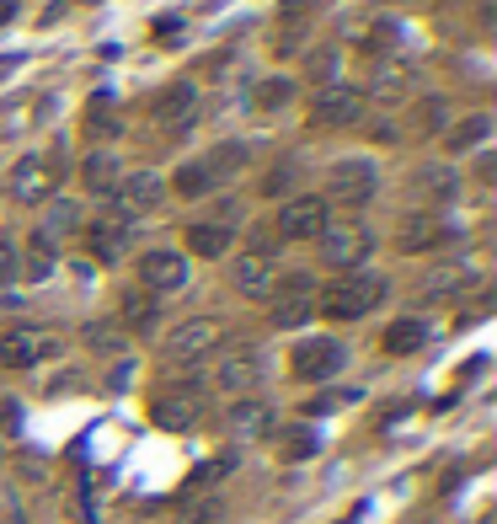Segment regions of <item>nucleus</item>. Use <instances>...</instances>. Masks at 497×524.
<instances>
[{"label":"nucleus","instance_id":"72a5a7b5","mask_svg":"<svg viewBox=\"0 0 497 524\" xmlns=\"http://www.w3.org/2000/svg\"><path fill=\"white\" fill-rule=\"evenodd\" d=\"M172 188H177L182 198H204V193L214 188V172H209V166H182V172L172 177Z\"/></svg>","mask_w":497,"mask_h":524},{"label":"nucleus","instance_id":"58836bf2","mask_svg":"<svg viewBox=\"0 0 497 524\" xmlns=\"http://www.w3.org/2000/svg\"><path fill=\"white\" fill-rule=\"evenodd\" d=\"M182 33V17H161V22H155V38H161V43H172Z\"/></svg>","mask_w":497,"mask_h":524},{"label":"nucleus","instance_id":"423d86ee","mask_svg":"<svg viewBox=\"0 0 497 524\" xmlns=\"http://www.w3.org/2000/svg\"><path fill=\"white\" fill-rule=\"evenodd\" d=\"M220 337H225V327L214 316H193V321H182V327H172V337H166V359H172V364H193V359H204Z\"/></svg>","mask_w":497,"mask_h":524},{"label":"nucleus","instance_id":"9d476101","mask_svg":"<svg viewBox=\"0 0 497 524\" xmlns=\"http://www.w3.org/2000/svg\"><path fill=\"white\" fill-rule=\"evenodd\" d=\"M150 118L161 123V129H188V123L198 118V86L193 81H172L166 91H155Z\"/></svg>","mask_w":497,"mask_h":524},{"label":"nucleus","instance_id":"1a4fd4ad","mask_svg":"<svg viewBox=\"0 0 497 524\" xmlns=\"http://www.w3.org/2000/svg\"><path fill=\"white\" fill-rule=\"evenodd\" d=\"M369 246H375V236H369L364 225H326L321 230V257L332 262V268H359L369 257Z\"/></svg>","mask_w":497,"mask_h":524},{"label":"nucleus","instance_id":"2f4dec72","mask_svg":"<svg viewBox=\"0 0 497 524\" xmlns=\"http://www.w3.org/2000/svg\"><path fill=\"white\" fill-rule=\"evenodd\" d=\"M177 524H225V503L220 498H188Z\"/></svg>","mask_w":497,"mask_h":524},{"label":"nucleus","instance_id":"9b49d317","mask_svg":"<svg viewBox=\"0 0 497 524\" xmlns=\"http://www.w3.org/2000/svg\"><path fill=\"white\" fill-rule=\"evenodd\" d=\"M289 364H294L300 380H332L337 369H343V343H332V337H305Z\"/></svg>","mask_w":497,"mask_h":524},{"label":"nucleus","instance_id":"f03ea898","mask_svg":"<svg viewBox=\"0 0 497 524\" xmlns=\"http://www.w3.org/2000/svg\"><path fill=\"white\" fill-rule=\"evenodd\" d=\"M54 182H59V161H54V156H43V150H27V156L11 166L6 193H11V198H22V204H43V198L54 193Z\"/></svg>","mask_w":497,"mask_h":524},{"label":"nucleus","instance_id":"c85d7f7f","mask_svg":"<svg viewBox=\"0 0 497 524\" xmlns=\"http://www.w3.org/2000/svg\"><path fill=\"white\" fill-rule=\"evenodd\" d=\"M252 102L262 107V113H278V107H289V102H294V81L273 75V81H262V86L252 91Z\"/></svg>","mask_w":497,"mask_h":524},{"label":"nucleus","instance_id":"f257e3e1","mask_svg":"<svg viewBox=\"0 0 497 524\" xmlns=\"http://www.w3.org/2000/svg\"><path fill=\"white\" fill-rule=\"evenodd\" d=\"M380 300H385V279H380V273H359V279L326 284L321 300H316V311L326 321H359L364 311H375Z\"/></svg>","mask_w":497,"mask_h":524},{"label":"nucleus","instance_id":"7c9ffc66","mask_svg":"<svg viewBox=\"0 0 497 524\" xmlns=\"http://www.w3.org/2000/svg\"><path fill=\"white\" fill-rule=\"evenodd\" d=\"M86 129H91V140H113V134H118V113H113V102H107V97H91Z\"/></svg>","mask_w":497,"mask_h":524},{"label":"nucleus","instance_id":"20e7f679","mask_svg":"<svg viewBox=\"0 0 497 524\" xmlns=\"http://www.w3.org/2000/svg\"><path fill=\"white\" fill-rule=\"evenodd\" d=\"M59 353V337L43 332V327H11L0 332V364L6 369H33L43 359H54Z\"/></svg>","mask_w":497,"mask_h":524},{"label":"nucleus","instance_id":"e433bc0d","mask_svg":"<svg viewBox=\"0 0 497 524\" xmlns=\"http://www.w3.org/2000/svg\"><path fill=\"white\" fill-rule=\"evenodd\" d=\"M310 75H316V81H332V75H337V49H316V54H310Z\"/></svg>","mask_w":497,"mask_h":524},{"label":"nucleus","instance_id":"aec40b11","mask_svg":"<svg viewBox=\"0 0 497 524\" xmlns=\"http://www.w3.org/2000/svg\"><path fill=\"white\" fill-rule=\"evenodd\" d=\"M118 150H91L86 166H81V182H86V193H113L118 188Z\"/></svg>","mask_w":497,"mask_h":524},{"label":"nucleus","instance_id":"4468645a","mask_svg":"<svg viewBox=\"0 0 497 524\" xmlns=\"http://www.w3.org/2000/svg\"><path fill=\"white\" fill-rule=\"evenodd\" d=\"M407 193L412 198H423V204H449V198L460 193V177H455V166H417V172L407 177Z\"/></svg>","mask_w":497,"mask_h":524},{"label":"nucleus","instance_id":"7ed1b4c3","mask_svg":"<svg viewBox=\"0 0 497 524\" xmlns=\"http://www.w3.org/2000/svg\"><path fill=\"white\" fill-rule=\"evenodd\" d=\"M204 418V391L198 385H172V391L150 396V423L166 428V434H182V428H193Z\"/></svg>","mask_w":497,"mask_h":524},{"label":"nucleus","instance_id":"2eb2a0df","mask_svg":"<svg viewBox=\"0 0 497 524\" xmlns=\"http://www.w3.org/2000/svg\"><path fill=\"white\" fill-rule=\"evenodd\" d=\"M230 284H236L246 300H268L273 289H278V273H273V262L262 257V252H246L236 268H230Z\"/></svg>","mask_w":497,"mask_h":524},{"label":"nucleus","instance_id":"dca6fc26","mask_svg":"<svg viewBox=\"0 0 497 524\" xmlns=\"http://www.w3.org/2000/svg\"><path fill=\"white\" fill-rule=\"evenodd\" d=\"M257 380H262V359H257V348H236V353H230V359L220 364V391H230V396L252 391Z\"/></svg>","mask_w":497,"mask_h":524},{"label":"nucleus","instance_id":"a19ab883","mask_svg":"<svg viewBox=\"0 0 497 524\" xmlns=\"http://www.w3.org/2000/svg\"><path fill=\"white\" fill-rule=\"evenodd\" d=\"M11 17H17V0H0V27H6Z\"/></svg>","mask_w":497,"mask_h":524},{"label":"nucleus","instance_id":"bb28decb","mask_svg":"<svg viewBox=\"0 0 497 524\" xmlns=\"http://www.w3.org/2000/svg\"><path fill=\"white\" fill-rule=\"evenodd\" d=\"M423 337H428L423 321L401 316V321H391V332H385V348H391V353H412V348H423Z\"/></svg>","mask_w":497,"mask_h":524},{"label":"nucleus","instance_id":"473e14b6","mask_svg":"<svg viewBox=\"0 0 497 524\" xmlns=\"http://www.w3.org/2000/svg\"><path fill=\"white\" fill-rule=\"evenodd\" d=\"M310 311H316V300H310V295H284L273 305V321H278V327H300V321H310Z\"/></svg>","mask_w":497,"mask_h":524},{"label":"nucleus","instance_id":"6ab92c4d","mask_svg":"<svg viewBox=\"0 0 497 524\" xmlns=\"http://www.w3.org/2000/svg\"><path fill=\"white\" fill-rule=\"evenodd\" d=\"M86 246H91V257L118 262V257H123V246H129V220H91Z\"/></svg>","mask_w":497,"mask_h":524},{"label":"nucleus","instance_id":"a878e982","mask_svg":"<svg viewBox=\"0 0 497 524\" xmlns=\"http://www.w3.org/2000/svg\"><path fill=\"white\" fill-rule=\"evenodd\" d=\"M465 284H471V268H439V273H428L423 300H449V295H460Z\"/></svg>","mask_w":497,"mask_h":524},{"label":"nucleus","instance_id":"f704fd0d","mask_svg":"<svg viewBox=\"0 0 497 524\" xmlns=\"http://www.w3.org/2000/svg\"><path fill=\"white\" fill-rule=\"evenodd\" d=\"M246 156H252L246 145H220V150H214V156H209L204 166L214 172V182H220V177H230V172H241V166H246Z\"/></svg>","mask_w":497,"mask_h":524},{"label":"nucleus","instance_id":"412c9836","mask_svg":"<svg viewBox=\"0 0 497 524\" xmlns=\"http://www.w3.org/2000/svg\"><path fill=\"white\" fill-rule=\"evenodd\" d=\"M225 428L236 439H262L273 428V418H268V407H262V402H236V407H230V418H225Z\"/></svg>","mask_w":497,"mask_h":524},{"label":"nucleus","instance_id":"cd10ccee","mask_svg":"<svg viewBox=\"0 0 497 524\" xmlns=\"http://www.w3.org/2000/svg\"><path fill=\"white\" fill-rule=\"evenodd\" d=\"M369 91H375L380 102H396L401 91H407V75H401V65H391V59H380V65H375V81H369Z\"/></svg>","mask_w":497,"mask_h":524},{"label":"nucleus","instance_id":"39448f33","mask_svg":"<svg viewBox=\"0 0 497 524\" xmlns=\"http://www.w3.org/2000/svg\"><path fill=\"white\" fill-rule=\"evenodd\" d=\"M326 225H332V220H326V198L305 193V198H289V204L278 209L273 236H284V241H310V236H321Z\"/></svg>","mask_w":497,"mask_h":524},{"label":"nucleus","instance_id":"f8f14e48","mask_svg":"<svg viewBox=\"0 0 497 524\" xmlns=\"http://www.w3.org/2000/svg\"><path fill=\"white\" fill-rule=\"evenodd\" d=\"M139 279H145L150 295H172V289L188 284V262L177 252H166V246H155V252L139 257Z\"/></svg>","mask_w":497,"mask_h":524},{"label":"nucleus","instance_id":"ea45409f","mask_svg":"<svg viewBox=\"0 0 497 524\" xmlns=\"http://www.w3.org/2000/svg\"><path fill=\"white\" fill-rule=\"evenodd\" d=\"M17 423V402H0V428H11Z\"/></svg>","mask_w":497,"mask_h":524},{"label":"nucleus","instance_id":"0eeeda50","mask_svg":"<svg viewBox=\"0 0 497 524\" xmlns=\"http://www.w3.org/2000/svg\"><path fill=\"white\" fill-rule=\"evenodd\" d=\"M364 91H353V86H326L316 107H310V123L316 129H353V123L364 118Z\"/></svg>","mask_w":497,"mask_h":524},{"label":"nucleus","instance_id":"c756f323","mask_svg":"<svg viewBox=\"0 0 497 524\" xmlns=\"http://www.w3.org/2000/svg\"><path fill=\"white\" fill-rule=\"evenodd\" d=\"M86 343L97 353H123L129 337H123V327H113V321H86Z\"/></svg>","mask_w":497,"mask_h":524},{"label":"nucleus","instance_id":"4be33fe9","mask_svg":"<svg viewBox=\"0 0 497 524\" xmlns=\"http://www.w3.org/2000/svg\"><path fill=\"white\" fill-rule=\"evenodd\" d=\"M439 241H444V225L433 220V214H412V220L401 225V241L396 246L412 257V252H428V246H439Z\"/></svg>","mask_w":497,"mask_h":524},{"label":"nucleus","instance_id":"b1692460","mask_svg":"<svg viewBox=\"0 0 497 524\" xmlns=\"http://www.w3.org/2000/svg\"><path fill=\"white\" fill-rule=\"evenodd\" d=\"M444 113H449V102H444V97H423V102H417L412 113H407V129L417 134V140H428V134L444 123Z\"/></svg>","mask_w":497,"mask_h":524},{"label":"nucleus","instance_id":"ddd939ff","mask_svg":"<svg viewBox=\"0 0 497 524\" xmlns=\"http://www.w3.org/2000/svg\"><path fill=\"white\" fill-rule=\"evenodd\" d=\"M113 198H118L123 214H145V209H155L166 198V182L155 177V172H129V177H118Z\"/></svg>","mask_w":497,"mask_h":524},{"label":"nucleus","instance_id":"a211bd4d","mask_svg":"<svg viewBox=\"0 0 497 524\" xmlns=\"http://www.w3.org/2000/svg\"><path fill=\"white\" fill-rule=\"evenodd\" d=\"M118 321L129 332H155V321H161V300H155L150 289H129V295L118 300Z\"/></svg>","mask_w":497,"mask_h":524},{"label":"nucleus","instance_id":"c9c22d12","mask_svg":"<svg viewBox=\"0 0 497 524\" xmlns=\"http://www.w3.org/2000/svg\"><path fill=\"white\" fill-rule=\"evenodd\" d=\"M316 455V434L310 428H289L284 434V460H310Z\"/></svg>","mask_w":497,"mask_h":524},{"label":"nucleus","instance_id":"5701e85b","mask_svg":"<svg viewBox=\"0 0 497 524\" xmlns=\"http://www.w3.org/2000/svg\"><path fill=\"white\" fill-rule=\"evenodd\" d=\"M487 134H492V118H487V113H476V118H460L455 129L444 134V145H449V150H455V156H460V150L481 145V140H487Z\"/></svg>","mask_w":497,"mask_h":524},{"label":"nucleus","instance_id":"6e6552de","mask_svg":"<svg viewBox=\"0 0 497 524\" xmlns=\"http://www.w3.org/2000/svg\"><path fill=\"white\" fill-rule=\"evenodd\" d=\"M375 188H380V177L369 161H337L332 172H326V193H332L337 204H369Z\"/></svg>","mask_w":497,"mask_h":524},{"label":"nucleus","instance_id":"f3484780","mask_svg":"<svg viewBox=\"0 0 497 524\" xmlns=\"http://www.w3.org/2000/svg\"><path fill=\"white\" fill-rule=\"evenodd\" d=\"M54 262H59L54 230H33V236H27V257H22V279L27 284H43L54 273Z\"/></svg>","mask_w":497,"mask_h":524},{"label":"nucleus","instance_id":"4c0bfd02","mask_svg":"<svg viewBox=\"0 0 497 524\" xmlns=\"http://www.w3.org/2000/svg\"><path fill=\"white\" fill-rule=\"evenodd\" d=\"M11 273H17V246H11V241H0V284H6Z\"/></svg>","mask_w":497,"mask_h":524},{"label":"nucleus","instance_id":"393cba45","mask_svg":"<svg viewBox=\"0 0 497 524\" xmlns=\"http://www.w3.org/2000/svg\"><path fill=\"white\" fill-rule=\"evenodd\" d=\"M188 252H198V257H225L230 252V230L225 225H193L188 230Z\"/></svg>","mask_w":497,"mask_h":524}]
</instances>
